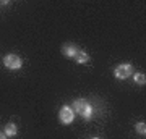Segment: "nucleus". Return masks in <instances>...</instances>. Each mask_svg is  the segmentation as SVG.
I'll list each match as a JSON object with an SVG mask.
<instances>
[{
  "mask_svg": "<svg viewBox=\"0 0 146 139\" xmlns=\"http://www.w3.org/2000/svg\"><path fill=\"white\" fill-rule=\"evenodd\" d=\"M0 139H7V134L2 133V131H0Z\"/></svg>",
  "mask_w": 146,
  "mask_h": 139,
  "instance_id": "nucleus-10",
  "label": "nucleus"
},
{
  "mask_svg": "<svg viewBox=\"0 0 146 139\" xmlns=\"http://www.w3.org/2000/svg\"><path fill=\"white\" fill-rule=\"evenodd\" d=\"M16 133H18V128H16L15 123H8L5 126V134L7 136H15Z\"/></svg>",
  "mask_w": 146,
  "mask_h": 139,
  "instance_id": "nucleus-7",
  "label": "nucleus"
},
{
  "mask_svg": "<svg viewBox=\"0 0 146 139\" xmlns=\"http://www.w3.org/2000/svg\"><path fill=\"white\" fill-rule=\"evenodd\" d=\"M133 79H135L136 84H141V86L146 84V76L143 74V73H135V74H133Z\"/></svg>",
  "mask_w": 146,
  "mask_h": 139,
  "instance_id": "nucleus-8",
  "label": "nucleus"
},
{
  "mask_svg": "<svg viewBox=\"0 0 146 139\" xmlns=\"http://www.w3.org/2000/svg\"><path fill=\"white\" fill-rule=\"evenodd\" d=\"M73 58H75V62H76V63H86V62L89 60V55H88L84 50H80V49H78L76 55H75Z\"/></svg>",
  "mask_w": 146,
  "mask_h": 139,
  "instance_id": "nucleus-6",
  "label": "nucleus"
},
{
  "mask_svg": "<svg viewBox=\"0 0 146 139\" xmlns=\"http://www.w3.org/2000/svg\"><path fill=\"white\" fill-rule=\"evenodd\" d=\"M76 52H78V47L75 45V44H65V45L62 47V53L68 58H73L76 55Z\"/></svg>",
  "mask_w": 146,
  "mask_h": 139,
  "instance_id": "nucleus-5",
  "label": "nucleus"
},
{
  "mask_svg": "<svg viewBox=\"0 0 146 139\" xmlns=\"http://www.w3.org/2000/svg\"><path fill=\"white\" fill-rule=\"evenodd\" d=\"M72 110L75 113H78L80 117H83L84 120H89L93 117V107H91V103H88L84 99H76V100H73Z\"/></svg>",
  "mask_w": 146,
  "mask_h": 139,
  "instance_id": "nucleus-1",
  "label": "nucleus"
},
{
  "mask_svg": "<svg viewBox=\"0 0 146 139\" xmlns=\"http://www.w3.org/2000/svg\"><path fill=\"white\" fill-rule=\"evenodd\" d=\"M91 139H99V138H91Z\"/></svg>",
  "mask_w": 146,
  "mask_h": 139,
  "instance_id": "nucleus-11",
  "label": "nucleus"
},
{
  "mask_svg": "<svg viewBox=\"0 0 146 139\" xmlns=\"http://www.w3.org/2000/svg\"><path fill=\"white\" fill-rule=\"evenodd\" d=\"M114 74L117 79H127V78H130L133 74V67L130 63H122L114 70Z\"/></svg>",
  "mask_w": 146,
  "mask_h": 139,
  "instance_id": "nucleus-2",
  "label": "nucleus"
},
{
  "mask_svg": "<svg viewBox=\"0 0 146 139\" xmlns=\"http://www.w3.org/2000/svg\"><path fill=\"white\" fill-rule=\"evenodd\" d=\"M3 65H5L8 70H18L21 68L23 62H21V58L18 55H13V53H8L5 58H3Z\"/></svg>",
  "mask_w": 146,
  "mask_h": 139,
  "instance_id": "nucleus-4",
  "label": "nucleus"
},
{
  "mask_svg": "<svg viewBox=\"0 0 146 139\" xmlns=\"http://www.w3.org/2000/svg\"><path fill=\"white\" fill-rule=\"evenodd\" d=\"M75 118V112L72 110V107H68V105H63L60 108V112H58V120L62 121L63 125H70Z\"/></svg>",
  "mask_w": 146,
  "mask_h": 139,
  "instance_id": "nucleus-3",
  "label": "nucleus"
},
{
  "mask_svg": "<svg viewBox=\"0 0 146 139\" xmlns=\"http://www.w3.org/2000/svg\"><path fill=\"white\" fill-rule=\"evenodd\" d=\"M135 129H136V133L141 134V136H145V134H146V125L145 123H136Z\"/></svg>",
  "mask_w": 146,
  "mask_h": 139,
  "instance_id": "nucleus-9",
  "label": "nucleus"
}]
</instances>
